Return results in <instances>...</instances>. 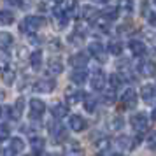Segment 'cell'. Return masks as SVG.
<instances>
[{
  "instance_id": "cell-3",
  "label": "cell",
  "mask_w": 156,
  "mask_h": 156,
  "mask_svg": "<svg viewBox=\"0 0 156 156\" xmlns=\"http://www.w3.org/2000/svg\"><path fill=\"white\" fill-rule=\"evenodd\" d=\"M130 125H132L133 130H137V132H144V130H147V118H146V114L144 112L133 114V116L130 118Z\"/></svg>"
},
{
  "instance_id": "cell-12",
  "label": "cell",
  "mask_w": 156,
  "mask_h": 156,
  "mask_svg": "<svg viewBox=\"0 0 156 156\" xmlns=\"http://www.w3.org/2000/svg\"><path fill=\"white\" fill-rule=\"evenodd\" d=\"M70 128L74 130V132H83L86 128V121L84 118H81V116H77V114H74V116H70Z\"/></svg>"
},
{
  "instance_id": "cell-30",
  "label": "cell",
  "mask_w": 156,
  "mask_h": 156,
  "mask_svg": "<svg viewBox=\"0 0 156 156\" xmlns=\"http://www.w3.org/2000/svg\"><path fill=\"white\" fill-rule=\"evenodd\" d=\"M109 83H111V90H116V88H119L123 84V77H121L119 74H111Z\"/></svg>"
},
{
  "instance_id": "cell-48",
  "label": "cell",
  "mask_w": 156,
  "mask_h": 156,
  "mask_svg": "<svg viewBox=\"0 0 156 156\" xmlns=\"http://www.w3.org/2000/svg\"><path fill=\"white\" fill-rule=\"evenodd\" d=\"M2 111H4V109H2V107H0V116H2V114H4V112H2Z\"/></svg>"
},
{
  "instance_id": "cell-50",
  "label": "cell",
  "mask_w": 156,
  "mask_h": 156,
  "mask_svg": "<svg viewBox=\"0 0 156 156\" xmlns=\"http://www.w3.org/2000/svg\"><path fill=\"white\" fill-rule=\"evenodd\" d=\"M95 156H102V154H95Z\"/></svg>"
},
{
  "instance_id": "cell-29",
  "label": "cell",
  "mask_w": 156,
  "mask_h": 156,
  "mask_svg": "<svg viewBox=\"0 0 156 156\" xmlns=\"http://www.w3.org/2000/svg\"><path fill=\"white\" fill-rule=\"evenodd\" d=\"M9 147L12 149L14 153H21L23 149H25V142H23L20 137H14V139L11 140V146H9Z\"/></svg>"
},
{
  "instance_id": "cell-36",
  "label": "cell",
  "mask_w": 156,
  "mask_h": 156,
  "mask_svg": "<svg viewBox=\"0 0 156 156\" xmlns=\"http://www.w3.org/2000/svg\"><path fill=\"white\" fill-rule=\"evenodd\" d=\"M69 41H70L72 44H76V46H77V44H81L83 41H84V37L81 35V34H74V35L69 37Z\"/></svg>"
},
{
  "instance_id": "cell-46",
  "label": "cell",
  "mask_w": 156,
  "mask_h": 156,
  "mask_svg": "<svg viewBox=\"0 0 156 156\" xmlns=\"http://www.w3.org/2000/svg\"><path fill=\"white\" fill-rule=\"evenodd\" d=\"M28 39L32 41L30 44H39V37H35L34 34H28Z\"/></svg>"
},
{
  "instance_id": "cell-19",
  "label": "cell",
  "mask_w": 156,
  "mask_h": 156,
  "mask_svg": "<svg viewBox=\"0 0 156 156\" xmlns=\"http://www.w3.org/2000/svg\"><path fill=\"white\" fill-rule=\"evenodd\" d=\"M83 104H84L86 112H95V109H97V104H98V100L95 98L93 95H84V98H83Z\"/></svg>"
},
{
  "instance_id": "cell-47",
  "label": "cell",
  "mask_w": 156,
  "mask_h": 156,
  "mask_svg": "<svg viewBox=\"0 0 156 156\" xmlns=\"http://www.w3.org/2000/svg\"><path fill=\"white\" fill-rule=\"evenodd\" d=\"M151 118L156 121V105H154V109H153V114H151Z\"/></svg>"
},
{
  "instance_id": "cell-9",
  "label": "cell",
  "mask_w": 156,
  "mask_h": 156,
  "mask_svg": "<svg viewBox=\"0 0 156 156\" xmlns=\"http://www.w3.org/2000/svg\"><path fill=\"white\" fill-rule=\"evenodd\" d=\"M105 84V74L102 70H95L91 76V88L93 90H104Z\"/></svg>"
},
{
  "instance_id": "cell-10",
  "label": "cell",
  "mask_w": 156,
  "mask_h": 156,
  "mask_svg": "<svg viewBox=\"0 0 156 156\" xmlns=\"http://www.w3.org/2000/svg\"><path fill=\"white\" fill-rule=\"evenodd\" d=\"M118 14H119V7L118 5H105V7L102 9V18L104 20H107V21H114L116 18H118Z\"/></svg>"
},
{
  "instance_id": "cell-44",
  "label": "cell",
  "mask_w": 156,
  "mask_h": 156,
  "mask_svg": "<svg viewBox=\"0 0 156 156\" xmlns=\"http://www.w3.org/2000/svg\"><path fill=\"white\" fill-rule=\"evenodd\" d=\"M49 46H51V49H60V48H62V44H60V41H58V39H53Z\"/></svg>"
},
{
  "instance_id": "cell-20",
  "label": "cell",
  "mask_w": 156,
  "mask_h": 156,
  "mask_svg": "<svg viewBox=\"0 0 156 156\" xmlns=\"http://www.w3.org/2000/svg\"><path fill=\"white\" fill-rule=\"evenodd\" d=\"M30 65H32L34 70H39L42 67V53L41 51H34L30 55Z\"/></svg>"
},
{
  "instance_id": "cell-33",
  "label": "cell",
  "mask_w": 156,
  "mask_h": 156,
  "mask_svg": "<svg viewBox=\"0 0 156 156\" xmlns=\"http://www.w3.org/2000/svg\"><path fill=\"white\" fill-rule=\"evenodd\" d=\"M4 116H7L9 119H14V121L20 119V114H18V112L14 111V107H11V105L4 109Z\"/></svg>"
},
{
  "instance_id": "cell-27",
  "label": "cell",
  "mask_w": 156,
  "mask_h": 156,
  "mask_svg": "<svg viewBox=\"0 0 156 156\" xmlns=\"http://www.w3.org/2000/svg\"><path fill=\"white\" fill-rule=\"evenodd\" d=\"M97 14H98V9L97 7H93V5H84L83 7V18L84 20H93Z\"/></svg>"
},
{
  "instance_id": "cell-23",
  "label": "cell",
  "mask_w": 156,
  "mask_h": 156,
  "mask_svg": "<svg viewBox=\"0 0 156 156\" xmlns=\"http://www.w3.org/2000/svg\"><path fill=\"white\" fill-rule=\"evenodd\" d=\"M116 144H118V147L119 149H132L135 146V142H132V139L130 137H126V135H121V137H118V140H116Z\"/></svg>"
},
{
  "instance_id": "cell-24",
  "label": "cell",
  "mask_w": 156,
  "mask_h": 156,
  "mask_svg": "<svg viewBox=\"0 0 156 156\" xmlns=\"http://www.w3.org/2000/svg\"><path fill=\"white\" fill-rule=\"evenodd\" d=\"M62 70H63V65L60 62V58L53 56L49 60V72H53V74H62Z\"/></svg>"
},
{
  "instance_id": "cell-5",
  "label": "cell",
  "mask_w": 156,
  "mask_h": 156,
  "mask_svg": "<svg viewBox=\"0 0 156 156\" xmlns=\"http://www.w3.org/2000/svg\"><path fill=\"white\" fill-rule=\"evenodd\" d=\"M55 86L56 83L53 81V79H41V81H37L35 84H34V91L37 93H51L55 90Z\"/></svg>"
},
{
  "instance_id": "cell-6",
  "label": "cell",
  "mask_w": 156,
  "mask_h": 156,
  "mask_svg": "<svg viewBox=\"0 0 156 156\" xmlns=\"http://www.w3.org/2000/svg\"><path fill=\"white\" fill-rule=\"evenodd\" d=\"M53 20H55V28L56 30H63L67 27V21H69V18L63 14V11L60 9V5H56L55 11H53Z\"/></svg>"
},
{
  "instance_id": "cell-34",
  "label": "cell",
  "mask_w": 156,
  "mask_h": 156,
  "mask_svg": "<svg viewBox=\"0 0 156 156\" xmlns=\"http://www.w3.org/2000/svg\"><path fill=\"white\" fill-rule=\"evenodd\" d=\"M147 147L151 149V151H156V130L147 137Z\"/></svg>"
},
{
  "instance_id": "cell-45",
  "label": "cell",
  "mask_w": 156,
  "mask_h": 156,
  "mask_svg": "<svg viewBox=\"0 0 156 156\" xmlns=\"http://www.w3.org/2000/svg\"><path fill=\"white\" fill-rule=\"evenodd\" d=\"M2 156H16V153L11 147H5L4 151H2Z\"/></svg>"
},
{
  "instance_id": "cell-31",
  "label": "cell",
  "mask_w": 156,
  "mask_h": 156,
  "mask_svg": "<svg viewBox=\"0 0 156 156\" xmlns=\"http://www.w3.org/2000/svg\"><path fill=\"white\" fill-rule=\"evenodd\" d=\"M11 44H12V35H11V34H5V32H2V34H0V46L5 49V48H9Z\"/></svg>"
},
{
  "instance_id": "cell-35",
  "label": "cell",
  "mask_w": 156,
  "mask_h": 156,
  "mask_svg": "<svg viewBox=\"0 0 156 156\" xmlns=\"http://www.w3.org/2000/svg\"><path fill=\"white\" fill-rule=\"evenodd\" d=\"M9 135H11V130H9L7 125H0V140L9 139Z\"/></svg>"
},
{
  "instance_id": "cell-42",
  "label": "cell",
  "mask_w": 156,
  "mask_h": 156,
  "mask_svg": "<svg viewBox=\"0 0 156 156\" xmlns=\"http://www.w3.org/2000/svg\"><path fill=\"white\" fill-rule=\"evenodd\" d=\"M98 27H100V30H102V32H109V21H107V20H100Z\"/></svg>"
},
{
  "instance_id": "cell-26",
  "label": "cell",
  "mask_w": 156,
  "mask_h": 156,
  "mask_svg": "<svg viewBox=\"0 0 156 156\" xmlns=\"http://www.w3.org/2000/svg\"><path fill=\"white\" fill-rule=\"evenodd\" d=\"M30 146H32V149H34L35 153H42L46 142H44V139H41V137H34V139L30 140Z\"/></svg>"
},
{
  "instance_id": "cell-4",
  "label": "cell",
  "mask_w": 156,
  "mask_h": 156,
  "mask_svg": "<svg viewBox=\"0 0 156 156\" xmlns=\"http://www.w3.org/2000/svg\"><path fill=\"white\" fill-rule=\"evenodd\" d=\"M49 133L51 137L55 139V142H63L67 140V130H65V126H62L60 123H53L49 126Z\"/></svg>"
},
{
  "instance_id": "cell-41",
  "label": "cell",
  "mask_w": 156,
  "mask_h": 156,
  "mask_svg": "<svg viewBox=\"0 0 156 156\" xmlns=\"http://www.w3.org/2000/svg\"><path fill=\"white\" fill-rule=\"evenodd\" d=\"M0 62H2V63H7L9 62V53H7V49H4V48L0 49Z\"/></svg>"
},
{
  "instance_id": "cell-49",
  "label": "cell",
  "mask_w": 156,
  "mask_h": 156,
  "mask_svg": "<svg viewBox=\"0 0 156 156\" xmlns=\"http://www.w3.org/2000/svg\"><path fill=\"white\" fill-rule=\"evenodd\" d=\"M48 156H60V154H48Z\"/></svg>"
},
{
  "instance_id": "cell-18",
  "label": "cell",
  "mask_w": 156,
  "mask_h": 156,
  "mask_svg": "<svg viewBox=\"0 0 156 156\" xmlns=\"http://www.w3.org/2000/svg\"><path fill=\"white\" fill-rule=\"evenodd\" d=\"M140 97L144 98V102H146V104H151V102H153V98H154V88H153L151 84L142 86Z\"/></svg>"
},
{
  "instance_id": "cell-38",
  "label": "cell",
  "mask_w": 156,
  "mask_h": 156,
  "mask_svg": "<svg viewBox=\"0 0 156 156\" xmlns=\"http://www.w3.org/2000/svg\"><path fill=\"white\" fill-rule=\"evenodd\" d=\"M23 107H25V98H18V102H16V105H14V111L20 116H21V112H23Z\"/></svg>"
},
{
  "instance_id": "cell-16",
  "label": "cell",
  "mask_w": 156,
  "mask_h": 156,
  "mask_svg": "<svg viewBox=\"0 0 156 156\" xmlns=\"http://www.w3.org/2000/svg\"><path fill=\"white\" fill-rule=\"evenodd\" d=\"M140 74L142 76H146V77H153L156 74V65L154 62H144L140 65Z\"/></svg>"
},
{
  "instance_id": "cell-2",
  "label": "cell",
  "mask_w": 156,
  "mask_h": 156,
  "mask_svg": "<svg viewBox=\"0 0 156 156\" xmlns=\"http://www.w3.org/2000/svg\"><path fill=\"white\" fill-rule=\"evenodd\" d=\"M44 112H46V104H44L42 100H39V98L30 100V116H32L34 119L42 118Z\"/></svg>"
},
{
  "instance_id": "cell-51",
  "label": "cell",
  "mask_w": 156,
  "mask_h": 156,
  "mask_svg": "<svg viewBox=\"0 0 156 156\" xmlns=\"http://www.w3.org/2000/svg\"><path fill=\"white\" fill-rule=\"evenodd\" d=\"M114 156H119V154H114Z\"/></svg>"
},
{
  "instance_id": "cell-25",
  "label": "cell",
  "mask_w": 156,
  "mask_h": 156,
  "mask_svg": "<svg viewBox=\"0 0 156 156\" xmlns=\"http://www.w3.org/2000/svg\"><path fill=\"white\" fill-rule=\"evenodd\" d=\"M76 7H77V4H76V2H63V4L60 5V9L63 11V14L67 16V18H69V16H74Z\"/></svg>"
},
{
  "instance_id": "cell-22",
  "label": "cell",
  "mask_w": 156,
  "mask_h": 156,
  "mask_svg": "<svg viewBox=\"0 0 156 156\" xmlns=\"http://www.w3.org/2000/svg\"><path fill=\"white\" fill-rule=\"evenodd\" d=\"M65 95H67V102H69L70 105H76L79 100H81V97H83V93L76 91V90H70V88H67Z\"/></svg>"
},
{
  "instance_id": "cell-7",
  "label": "cell",
  "mask_w": 156,
  "mask_h": 156,
  "mask_svg": "<svg viewBox=\"0 0 156 156\" xmlns=\"http://www.w3.org/2000/svg\"><path fill=\"white\" fill-rule=\"evenodd\" d=\"M123 104L128 109L137 105V91H135L133 88H126L125 90V93H123Z\"/></svg>"
},
{
  "instance_id": "cell-11",
  "label": "cell",
  "mask_w": 156,
  "mask_h": 156,
  "mask_svg": "<svg viewBox=\"0 0 156 156\" xmlns=\"http://www.w3.org/2000/svg\"><path fill=\"white\" fill-rule=\"evenodd\" d=\"M14 79H16V70L12 67H9V65H4L2 67V81L5 84H12Z\"/></svg>"
},
{
  "instance_id": "cell-13",
  "label": "cell",
  "mask_w": 156,
  "mask_h": 156,
  "mask_svg": "<svg viewBox=\"0 0 156 156\" xmlns=\"http://www.w3.org/2000/svg\"><path fill=\"white\" fill-rule=\"evenodd\" d=\"M130 51L133 53L135 56H142L144 53H146V44L142 42V41H130Z\"/></svg>"
},
{
  "instance_id": "cell-1",
  "label": "cell",
  "mask_w": 156,
  "mask_h": 156,
  "mask_svg": "<svg viewBox=\"0 0 156 156\" xmlns=\"http://www.w3.org/2000/svg\"><path fill=\"white\" fill-rule=\"evenodd\" d=\"M44 25H46V20H44L42 16H27V18H23V21L20 23V28L21 32H28V34H34L37 32L39 28H42Z\"/></svg>"
},
{
  "instance_id": "cell-32",
  "label": "cell",
  "mask_w": 156,
  "mask_h": 156,
  "mask_svg": "<svg viewBox=\"0 0 156 156\" xmlns=\"http://www.w3.org/2000/svg\"><path fill=\"white\" fill-rule=\"evenodd\" d=\"M102 100H104V104H107V105H112L114 102H116V91H114V90L105 91L104 97H102Z\"/></svg>"
},
{
  "instance_id": "cell-43",
  "label": "cell",
  "mask_w": 156,
  "mask_h": 156,
  "mask_svg": "<svg viewBox=\"0 0 156 156\" xmlns=\"http://www.w3.org/2000/svg\"><path fill=\"white\" fill-rule=\"evenodd\" d=\"M147 21H149V25L156 27V12H149L147 14Z\"/></svg>"
},
{
  "instance_id": "cell-52",
  "label": "cell",
  "mask_w": 156,
  "mask_h": 156,
  "mask_svg": "<svg viewBox=\"0 0 156 156\" xmlns=\"http://www.w3.org/2000/svg\"><path fill=\"white\" fill-rule=\"evenodd\" d=\"M154 93H156V88H154Z\"/></svg>"
},
{
  "instance_id": "cell-21",
  "label": "cell",
  "mask_w": 156,
  "mask_h": 156,
  "mask_svg": "<svg viewBox=\"0 0 156 156\" xmlns=\"http://www.w3.org/2000/svg\"><path fill=\"white\" fill-rule=\"evenodd\" d=\"M67 112H69V109H67L63 104H53V105H51V114H53L55 118H58V119H60V118H65Z\"/></svg>"
},
{
  "instance_id": "cell-37",
  "label": "cell",
  "mask_w": 156,
  "mask_h": 156,
  "mask_svg": "<svg viewBox=\"0 0 156 156\" xmlns=\"http://www.w3.org/2000/svg\"><path fill=\"white\" fill-rule=\"evenodd\" d=\"M95 146H97L98 149H107V147H109V140H107L105 137H102L100 140H97V142H95Z\"/></svg>"
},
{
  "instance_id": "cell-40",
  "label": "cell",
  "mask_w": 156,
  "mask_h": 156,
  "mask_svg": "<svg viewBox=\"0 0 156 156\" xmlns=\"http://www.w3.org/2000/svg\"><path fill=\"white\" fill-rule=\"evenodd\" d=\"M121 126H123V119H121V118H114V119L111 121V128H114V130H119Z\"/></svg>"
},
{
  "instance_id": "cell-14",
  "label": "cell",
  "mask_w": 156,
  "mask_h": 156,
  "mask_svg": "<svg viewBox=\"0 0 156 156\" xmlns=\"http://www.w3.org/2000/svg\"><path fill=\"white\" fill-rule=\"evenodd\" d=\"M90 53H91L95 58H100L102 62L105 60V51H104V46L100 42H91L90 44Z\"/></svg>"
},
{
  "instance_id": "cell-15",
  "label": "cell",
  "mask_w": 156,
  "mask_h": 156,
  "mask_svg": "<svg viewBox=\"0 0 156 156\" xmlns=\"http://www.w3.org/2000/svg\"><path fill=\"white\" fill-rule=\"evenodd\" d=\"M14 23V12H11L7 9H2L0 11V27H7Z\"/></svg>"
},
{
  "instance_id": "cell-17",
  "label": "cell",
  "mask_w": 156,
  "mask_h": 156,
  "mask_svg": "<svg viewBox=\"0 0 156 156\" xmlns=\"http://www.w3.org/2000/svg\"><path fill=\"white\" fill-rule=\"evenodd\" d=\"M70 81L74 83V84H84L86 70H83V69H76L74 72H70Z\"/></svg>"
},
{
  "instance_id": "cell-28",
  "label": "cell",
  "mask_w": 156,
  "mask_h": 156,
  "mask_svg": "<svg viewBox=\"0 0 156 156\" xmlns=\"http://www.w3.org/2000/svg\"><path fill=\"white\" fill-rule=\"evenodd\" d=\"M121 51H123V44L118 42V41H112V42L109 44V53L112 55V56H119Z\"/></svg>"
},
{
  "instance_id": "cell-53",
  "label": "cell",
  "mask_w": 156,
  "mask_h": 156,
  "mask_svg": "<svg viewBox=\"0 0 156 156\" xmlns=\"http://www.w3.org/2000/svg\"><path fill=\"white\" fill-rule=\"evenodd\" d=\"M154 4H156V2H154Z\"/></svg>"
},
{
  "instance_id": "cell-8",
  "label": "cell",
  "mask_w": 156,
  "mask_h": 156,
  "mask_svg": "<svg viewBox=\"0 0 156 156\" xmlns=\"http://www.w3.org/2000/svg\"><path fill=\"white\" fill-rule=\"evenodd\" d=\"M70 65L74 69H84L88 65V55L86 53H76L74 56H70Z\"/></svg>"
},
{
  "instance_id": "cell-39",
  "label": "cell",
  "mask_w": 156,
  "mask_h": 156,
  "mask_svg": "<svg viewBox=\"0 0 156 156\" xmlns=\"http://www.w3.org/2000/svg\"><path fill=\"white\" fill-rule=\"evenodd\" d=\"M118 7H119L125 14H130V12H132V4H130V2H123V4L118 5Z\"/></svg>"
}]
</instances>
